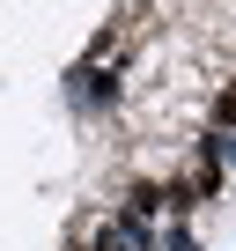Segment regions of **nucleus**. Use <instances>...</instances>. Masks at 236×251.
I'll list each match as a JSON object with an SVG mask.
<instances>
[{"mask_svg": "<svg viewBox=\"0 0 236 251\" xmlns=\"http://www.w3.org/2000/svg\"><path fill=\"white\" fill-rule=\"evenodd\" d=\"M126 74H133V59H103V67H67V103L74 111H89V118H111L118 103H126Z\"/></svg>", "mask_w": 236, "mask_h": 251, "instance_id": "1", "label": "nucleus"}, {"mask_svg": "<svg viewBox=\"0 0 236 251\" xmlns=\"http://www.w3.org/2000/svg\"><path fill=\"white\" fill-rule=\"evenodd\" d=\"M207 133H236V74L207 89Z\"/></svg>", "mask_w": 236, "mask_h": 251, "instance_id": "2", "label": "nucleus"}, {"mask_svg": "<svg viewBox=\"0 0 236 251\" xmlns=\"http://www.w3.org/2000/svg\"><path fill=\"white\" fill-rule=\"evenodd\" d=\"M155 251H199V229H192V222H163Z\"/></svg>", "mask_w": 236, "mask_h": 251, "instance_id": "3", "label": "nucleus"}, {"mask_svg": "<svg viewBox=\"0 0 236 251\" xmlns=\"http://www.w3.org/2000/svg\"><path fill=\"white\" fill-rule=\"evenodd\" d=\"M221 163H229V177H236V133H221Z\"/></svg>", "mask_w": 236, "mask_h": 251, "instance_id": "4", "label": "nucleus"}]
</instances>
